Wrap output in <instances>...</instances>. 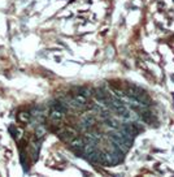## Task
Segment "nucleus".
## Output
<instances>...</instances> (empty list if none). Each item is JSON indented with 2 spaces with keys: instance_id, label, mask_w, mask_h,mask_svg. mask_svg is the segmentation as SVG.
<instances>
[{
  "instance_id": "7",
  "label": "nucleus",
  "mask_w": 174,
  "mask_h": 177,
  "mask_svg": "<svg viewBox=\"0 0 174 177\" xmlns=\"http://www.w3.org/2000/svg\"><path fill=\"white\" fill-rule=\"evenodd\" d=\"M46 134V127L44 125H38L37 129H35V137L37 139H42Z\"/></svg>"
},
{
  "instance_id": "8",
  "label": "nucleus",
  "mask_w": 174,
  "mask_h": 177,
  "mask_svg": "<svg viewBox=\"0 0 174 177\" xmlns=\"http://www.w3.org/2000/svg\"><path fill=\"white\" fill-rule=\"evenodd\" d=\"M20 160H21V163H22V165L25 167V171H27V163H26V154L22 151L21 152V155H20Z\"/></svg>"
},
{
  "instance_id": "4",
  "label": "nucleus",
  "mask_w": 174,
  "mask_h": 177,
  "mask_svg": "<svg viewBox=\"0 0 174 177\" xmlns=\"http://www.w3.org/2000/svg\"><path fill=\"white\" fill-rule=\"evenodd\" d=\"M30 150H31V155H33V160H37L38 155H39V150H40V139L30 143Z\"/></svg>"
},
{
  "instance_id": "3",
  "label": "nucleus",
  "mask_w": 174,
  "mask_h": 177,
  "mask_svg": "<svg viewBox=\"0 0 174 177\" xmlns=\"http://www.w3.org/2000/svg\"><path fill=\"white\" fill-rule=\"evenodd\" d=\"M64 117H65L64 111L56 108V107H52V109H51V112H49V119L52 120L55 124H60L64 120Z\"/></svg>"
},
{
  "instance_id": "2",
  "label": "nucleus",
  "mask_w": 174,
  "mask_h": 177,
  "mask_svg": "<svg viewBox=\"0 0 174 177\" xmlns=\"http://www.w3.org/2000/svg\"><path fill=\"white\" fill-rule=\"evenodd\" d=\"M69 143H70V149L73 150L76 154H78V155H82V154H83V147H85V145H86L85 138H82V137L78 136V137H76L74 139H71Z\"/></svg>"
},
{
  "instance_id": "6",
  "label": "nucleus",
  "mask_w": 174,
  "mask_h": 177,
  "mask_svg": "<svg viewBox=\"0 0 174 177\" xmlns=\"http://www.w3.org/2000/svg\"><path fill=\"white\" fill-rule=\"evenodd\" d=\"M17 120L21 121V122H24V124H27V122H30V120H31V115L29 113V112H25V111H22V112H18Z\"/></svg>"
},
{
  "instance_id": "1",
  "label": "nucleus",
  "mask_w": 174,
  "mask_h": 177,
  "mask_svg": "<svg viewBox=\"0 0 174 177\" xmlns=\"http://www.w3.org/2000/svg\"><path fill=\"white\" fill-rule=\"evenodd\" d=\"M57 134H59V137L62 139L64 142H70L71 139H74L76 137H78V130L73 127H69V125H66V127H64L62 129H60L59 132H57Z\"/></svg>"
},
{
  "instance_id": "5",
  "label": "nucleus",
  "mask_w": 174,
  "mask_h": 177,
  "mask_svg": "<svg viewBox=\"0 0 174 177\" xmlns=\"http://www.w3.org/2000/svg\"><path fill=\"white\" fill-rule=\"evenodd\" d=\"M9 132H11V134L14 137V139H16L17 142H20V139H22V137H24V130L20 129V128L13 127V125L9 128Z\"/></svg>"
}]
</instances>
